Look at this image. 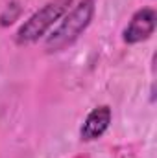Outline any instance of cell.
Masks as SVG:
<instances>
[{
  "label": "cell",
  "instance_id": "6da1fadb",
  "mask_svg": "<svg viewBox=\"0 0 157 158\" xmlns=\"http://www.w3.org/2000/svg\"><path fill=\"white\" fill-rule=\"evenodd\" d=\"M94 17V0H79L63 15V20L44 40L46 53H59L72 46L91 26Z\"/></svg>",
  "mask_w": 157,
  "mask_h": 158
},
{
  "label": "cell",
  "instance_id": "7a4b0ae2",
  "mask_svg": "<svg viewBox=\"0 0 157 158\" xmlns=\"http://www.w3.org/2000/svg\"><path fill=\"white\" fill-rule=\"evenodd\" d=\"M74 0H48L41 9H37L15 33V42L19 46L34 44L39 39H43L48 30L63 19V15L72 7Z\"/></svg>",
  "mask_w": 157,
  "mask_h": 158
},
{
  "label": "cell",
  "instance_id": "277c9868",
  "mask_svg": "<svg viewBox=\"0 0 157 158\" xmlns=\"http://www.w3.org/2000/svg\"><path fill=\"white\" fill-rule=\"evenodd\" d=\"M113 119V112L107 105H100L96 109H92L89 112V116L85 118L81 129H79V136L83 142H94L98 138L104 136V132L109 129V123Z\"/></svg>",
  "mask_w": 157,
  "mask_h": 158
},
{
  "label": "cell",
  "instance_id": "5b68a950",
  "mask_svg": "<svg viewBox=\"0 0 157 158\" xmlns=\"http://www.w3.org/2000/svg\"><path fill=\"white\" fill-rule=\"evenodd\" d=\"M20 6H19V2H11V4H7L6 6V9L2 11V15H0V26H9V24H13L19 17H20Z\"/></svg>",
  "mask_w": 157,
  "mask_h": 158
},
{
  "label": "cell",
  "instance_id": "3957f363",
  "mask_svg": "<svg viewBox=\"0 0 157 158\" xmlns=\"http://www.w3.org/2000/svg\"><path fill=\"white\" fill-rule=\"evenodd\" d=\"M157 26V13L152 7H142L137 13H133L129 24L126 26L122 39L126 44H137L150 39Z\"/></svg>",
  "mask_w": 157,
  "mask_h": 158
}]
</instances>
